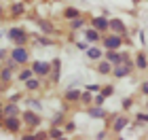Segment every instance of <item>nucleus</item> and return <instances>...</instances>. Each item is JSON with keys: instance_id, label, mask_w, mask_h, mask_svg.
I'll use <instances>...</instances> for the list:
<instances>
[{"instance_id": "nucleus-11", "label": "nucleus", "mask_w": 148, "mask_h": 140, "mask_svg": "<svg viewBox=\"0 0 148 140\" xmlns=\"http://www.w3.org/2000/svg\"><path fill=\"white\" fill-rule=\"evenodd\" d=\"M89 115L95 117V119H104L106 117V110L102 108V106H95V108H89Z\"/></svg>"}, {"instance_id": "nucleus-31", "label": "nucleus", "mask_w": 148, "mask_h": 140, "mask_svg": "<svg viewBox=\"0 0 148 140\" xmlns=\"http://www.w3.org/2000/svg\"><path fill=\"white\" fill-rule=\"evenodd\" d=\"M4 57V49H0V59H2Z\"/></svg>"}, {"instance_id": "nucleus-32", "label": "nucleus", "mask_w": 148, "mask_h": 140, "mask_svg": "<svg viewBox=\"0 0 148 140\" xmlns=\"http://www.w3.org/2000/svg\"><path fill=\"white\" fill-rule=\"evenodd\" d=\"M2 119H4V117H2V112H0V123H2Z\"/></svg>"}, {"instance_id": "nucleus-19", "label": "nucleus", "mask_w": 148, "mask_h": 140, "mask_svg": "<svg viewBox=\"0 0 148 140\" xmlns=\"http://www.w3.org/2000/svg\"><path fill=\"white\" fill-rule=\"evenodd\" d=\"M11 70H13V68H9V66H6V68L0 72V79H2V81H9V79H11Z\"/></svg>"}, {"instance_id": "nucleus-2", "label": "nucleus", "mask_w": 148, "mask_h": 140, "mask_svg": "<svg viewBox=\"0 0 148 140\" xmlns=\"http://www.w3.org/2000/svg\"><path fill=\"white\" fill-rule=\"evenodd\" d=\"M129 72H131V66L127 64V62H121V64H116V66L112 68V74L116 77V79H121V77H127Z\"/></svg>"}, {"instance_id": "nucleus-28", "label": "nucleus", "mask_w": 148, "mask_h": 140, "mask_svg": "<svg viewBox=\"0 0 148 140\" xmlns=\"http://www.w3.org/2000/svg\"><path fill=\"white\" fill-rule=\"evenodd\" d=\"M112 91H114V89H112V87H106V89H104V91H102V93H104V96H106V98H108V96H110V93H112Z\"/></svg>"}, {"instance_id": "nucleus-14", "label": "nucleus", "mask_w": 148, "mask_h": 140, "mask_svg": "<svg viewBox=\"0 0 148 140\" xmlns=\"http://www.w3.org/2000/svg\"><path fill=\"white\" fill-rule=\"evenodd\" d=\"M87 55H89L91 59H99L104 55V51L102 49H95V47H91V49H87Z\"/></svg>"}, {"instance_id": "nucleus-20", "label": "nucleus", "mask_w": 148, "mask_h": 140, "mask_svg": "<svg viewBox=\"0 0 148 140\" xmlns=\"http://www.w3.org/2000/svg\"><path fill=\"white\" fill-rule=\"evenodd\" d=\"M62 136H64V132L57 130V128H53V130L49 132V138H62Z\"/></svg>"}, {"instance_id": "nucleus-35", "label": "nucleus", "mask_w": 148, "mask_h": 140, "mask_svg": "<svg viewBox=\"0 0 148 140\" xmlns=\"http://www.w3.org/2000/svg\"><path fill=\"white\" fill-rule=\"evenodd\" d=\"M0 106H2V104H0Z\"/></svg>"}, {"instance_id": "nucleus-6", "label": "nucleus", "mask_w": 148, "mask_h": 140, "mask_svg": "<svg viewBox=\"0 0 148 140\" xmlns=\"http://www.w3.org/2000/svg\"><path fill=\"white\" fill-rule=\"evenodd\" d=\"M9 36H11V41H15V43H23L25 41V32L21 28H13L9 32Z\"/></svg>"}, {"instance_id": "nucleus-13", "label": "nucleus", "mask_w": 148, "mask_h": 140, "mask_svg": "<svg viewBox=\"0 0 148 140\" xmlns=\"http://www.w3.org/2000/svg\"><path fill=\"white\" fill-rule=\"evenodd\" d=\"M127 123H129V119H127V117H119L116 121H114V132H121L123 128H127Z\"/></svg>"}, {"instance_id": "nucleus-21", "label": "nucleus", "mask_w": 148, "mask_h": 140, "mask_svg": "<svg viewBox=\"0 0 148 140\" xmlns=\"http://www.w3.org/2000/svg\"><path fill=\"white\" fill-rule=\"evenodd\" d=\"M4 115H17V106H15V102H13L11 106H6V108H4Z\"/></svg>"}, {"instance_id": "nucleus-4", "label": "nucleus", "mask_w": 148, "mask_h": 140, "mask_svg": "<svg viewBox=\"0 0 148 140\" xmlns=\"http://www.w3.org/2000/svg\"><path fill=\"white\" fill-rule=\"evenodd\" d=\"M28 51L23 49V47H15V49H13V59H15V62H19V64H23V62H28Z\"/></svg>"}, {"instance_id": "nucleus-26", "label": "nucleus", "mask_w": 148, "mask_h": 140, "mask_svg": "<svg viewBox=\"0 0 148 140\" xmlns=\"http://www.w3.org/2000/svg\"><path fill=\"white\" fill-rule=\"evenodd\" d=\"M19 79H21V81H28L30 79V70H23L21 74H19Z\"/></svg>"}, {"instance_id": "nucleus-34", "label": "nucleus", "mask_w": 148, "mask_h": 140, "mask_svg": "<svg viewBox=\"0 0 148 140\" xmlns=\"http://www.w3.org/2000/svg\"><path fill=\"white\" fill-rule=\"evenodd\" d=\"M146 106H148V102H146Z\"/></svg>"}, {"instance_id": "nucleus-30", "label": "nucleus", "mask_w": 148, "mask_h": 140, "mask_svg": "<svg viewBox=\"0 0 148 140\" xmlns=\"http://www.w3.org/2000/svg\"><path fill=\"white\" fill-rule=\"evenodd\" d=\"M72 26H74V28H80V26H83V19H76V21H74Z\"/></svg>"}, {"instance_id": "nucleus-17", "label": "nucleus", "mask_w": 148, "mask_h": 140, "mask_svg": "<svg viewBox=\"0 0 148 140\" xmlns=\"http://www.w3.org/2000/svg\"><path fill=\"white\" fill-rule=\"evenodd\" d=\"M78 15H80L78 9H66V17L68 19H78Z\"/></svg>"}, {"instance_id": "nucleus-18", "label": "nucleus", "mask_w": 148, "mask_h": 140, "mask_svg": "<svg viewBox=\"0 0 148 140\" xmlns=\"http://www.w3.org/2000/svg\"><path fill=\"white\" fill-rule=\"evenodd\" d=\"M28 89H38L40 87V81L38 79H28V85H25Z\"/></svg>"}, {"instance_id": "nucleus-33", "label": "nucleus", "mask_w": 148, "mask_h": 140, "mask_svg": "<svg viewBox=\"0 0 148 140\" xmlns=\"http://www.w3.org/2000/svg\"><path fill=\"white\" fill-rule=\"evenodd\" d=\"M0 13H2V6H0Z\"/></svg>"}, {"instance_id": "nucleus-8", "label": "nucleus", "mask_w": 148, "mask_h": 140, "mask_svg": "<svg viewBox=\"0 0 148 140\" xmlns=\"http://www.w3.org/2000/svg\"><path fill=\"white\" fill-rule=\"evenodd\" d=\"M32 70L38 72V74H47V72H49V64L47 62H36L34 66H32Z\"/></svg>"}, {"instance_id": "nucleus-12", "label": "nucleus", "mask_w": 148, "mask_h": 140, "mask_svg": "<svg viewBox=\"0 0 148 140\" xmlns=\"http://www.w3.org/2000/svg\"><path fill=\"white\" fill-rule=\"evenodd\" d=\"M85 38H87L89 43H95V41H99V32H97L95 28H93V30H87V32H85Z\"/></svg>"}, {"instance_id": "nucleus-22", "label": "nucleus", "mask_w": 148, "mask_h": 140, "mask_svg": "<svg viewBox=\"0 0 148 140\" xmlns=\"http://www.w3.org/2000/svg\"><path fill=\"white\" fill-rule=\"evenodd\" d=\"M138 121L140 123H148V112H138Z\"/></svg>"}, {"instance_id": "nucleus-27", "label": "nucleus", "mask_w": 148, "mask_h": 140, "mask_svg": "<svg viewBox=\"0 0 148 140\" xmlns=\"http://www.w3.org/2000/svg\"><path fill=\"white\" fill-rule=\"evenodd\" d=\"M142 93H144V96H148V81L142 83Z\"/></svg>"}, {"instance_id": "nucleus-3", "label": "nucleus", "mask_w": 148, "mask_h": 140, "mask_svg": "<svg viewBox=\"0 0 148 140\" xmlns=\"http://www.w3.org/2000/svg\"><path fill=\"white\" fill-rule=\"evenodd\" d=\"M93 28L97 32H108L110 30V21L106 19V15L104 17H93Z\"/></svg>"}, {"instance_id": "nucleus-7", "label": "nucleus", "mask_w": 148, "mask_h": 140, "mask_svg": "<svg viewBox=\"0 0 148 140\" xmlns=\"http://www.w3.org/2000/svg\"><path fill=\"white\" fill-rule=\"evenodd\" d=\"M110 30L114 32V34H121V36H123V34H125V23L121 21V19H112V21H110Z\"/></svg>"}, {"instance_id": "nucleus-24", "label": "nucleus", "mask_w": 148, "mask_h": 140, "mask_svg": "<svg viewBox=\"0 0 148 140\" xmlns=\"http://www.w3.org/2000/svg\"><path fill=\"white\" fill-rule=\"evenodd\" d=\"M80 100H83V102H85V104H89V102H91V100H93V98H91V93H89V91H87V93H83V96H80Z\"/></svg>"}, {"instance_id": "nucleus-10", "label": "nucleus", "mask_w": 148, "mask_h": 140, "mask_svg": "<svg viewBox=\"0 0 148 140\" xmlns=\"http://www.w3.org/2000/svg\"><path fill=\"white\" fill-rule=\"evenodd\" d=\"M23 119H25V123H28V125H38L40 123V117H36L34 112H25Z\"/></svg>"}, {"instance_id": "nucleus-1", "label": "nucleus", "mask_w": 148, "mask_h": 140, "mask_svg": "<svg viewBox=\"0 0 148 140\" xmlns=\"http://www.w3.org/2000/svg\"><path fill=\"white\" fill-rule=\"evenodd\" d=\"M123 45V36L121 34H114V36H104V47L106 49H119V47Z\"/></svg>"}, {"instance_id": "nucleus-16", "label": "nucleus", "mask_w": 148, "mask_h": 140, "mask_svg": "<svg viewBox=\"0 0 148 140\" xmlns=\"http://www.w3.org/2000/svg\"><path fill=\"white\" fill-rule=\"evenodd\" d=\"M80 96H83V93H78V91H68V93H66L68 102H78V100H80Z\"/></svg>"}, {"instance_id": "nucleus-29", "label": "nucleus", "mask_w": 148, "mask_h": 140, "mask_svg": "<svg viewBox=\"0 0 148 140\" xmlns=\"http://www.w3.org/2000/svg\"><path fill=\"white\" fill-rule=\"evenodd\" d=\"M131 104H133L131 100H125V102H123V108H131Z\"/></svg>"}, {"instance_id": "nucleus-23", "label": "nucleus", "mask_w": 148, "mask_h": 140, "mask_svg": "<svg viewBox=\"0 0 148 140\" xmlns=\"http://www.w3.org/2000/svg\"><path fill=\"white\" fill-rule=\"evenodd\" d=\"M104 100H106V96H104V93H99V96H95V100H93V102H95L97 106H102V104H104Z\"/></svg>"}, {"instance_id": "nucleus-15", "label": "nucleus", "mask_w": 148, "mask_h": 140, "mask_svg": "<svg viewBox=\"0 0 148 140\" xmlns=\"http://www.w3.org/2000/svg\"><path fill=\"white\" fill-rule=\"evenodd\" d=\"M97 72H102V74H110V72H112V64L110 62H102L97 66Z\"/></svg>"}, {"instance_id": "nucleus-9", "label": "nucleus", "mask_w": 148, "mask_h": 140, "mask_svg": "<svg viewBox=\"0 0 148 140\" xmlns=\"http://www.w3.org/2000/svg\"><path fill=\"white\" fill-rule=\"evenodd\" d=\"M136 66H138L140 70H146V68H148V59H146L144 53H138V57H136Z\"/></svg>"}, {"instance_id": "nucleus-5", "label": "nucleus", "mask_w": 148, "mask_h": 140, "mask_svg": "<svg viewBox=\"0 0 148 140\" xmlns=\"http://www.w3.org/2000/svg\"><path fill=\"white\" fill-rule=\"evenodd\" d=\"M4 125H6V130H11V132H19V117L9 115L4 119Z\"/></svg>"}, {"instance_id": "nucleus-25", "label": "nucleus", "mask_w": 148, "mask_h": 140, "mask_svg": "<svg viewBox=\"0 0 148 140\" xmlns=\"http://www.w3.org/2000/svg\"><path fill=\"white\" fill-rule=\"evenodd\" d=\"M21 11H23L21 4H13V15H17V13H21Z\"/></svg>"}]
</instances>
